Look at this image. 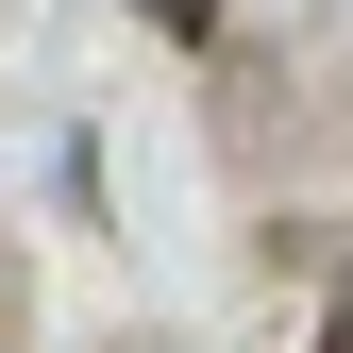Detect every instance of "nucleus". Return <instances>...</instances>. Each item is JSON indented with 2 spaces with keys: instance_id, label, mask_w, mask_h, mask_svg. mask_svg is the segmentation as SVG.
Masks as SVG:
<instances>
[{
  "instance_id": "2",
  "label": "nucleus",
  "mask_w": 353,
  "mask_h": 353,
  "mask_svg": "<svg viewBox=\"0 0 353 353\" xmlns=\"http://www.w3.org/2000/svg\"><path fill=\"white\" fill-rule=\"evenodd\" d=\"M320 353H353V303H336V336H320Z\"/></svg>"
},
{
  "instance_id": "1",
  "label": "nucleus",
  "mask_w": 353,
  "mask_h": 353,
  "mask_svg": "<svg viewBox=\"0 0 353 353\" xmlns=\"http://www.w3.org/2000/svg\"><path fill=\"white\" fill-rule=\"evenodd\" d=\"M152 17H168V34H202V0H152Z\"/></svg>"
}]
</instances>
